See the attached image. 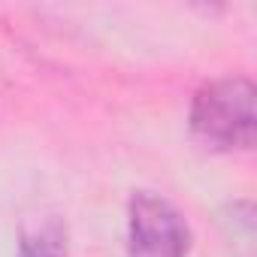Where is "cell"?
<instances>
[{
  "label": "cell",
  "mask_w": 257,
  "mask_h": 257,
  "mask_svg": "<svg viewBox=\"0 0 257 257\" xmlns=\"http://www.w3.org/2000/svg\"><path fill=\"white\" fill-rule=\"evenodd\" d=\"M191 230L179 209L152 191H137L127 209V254L131 257H185Z\"/></svg>",
  "instance_id": "cell-2"
},
{
  "label": "cell",
  "mask_w": 257,
  "mask_h": 257,
  "mask_svg": "<svg viewBox=\"0 0 257 257\" xmlns=\"http://www.w3.org/2000/svg\"><path fill=\"white\" fill-rule=\"evenodd\" d=\"M191 134L218 152L254 146V82L224 76L203 85L191 103Z\"/></svg>",
  "instance_id": "cell-1"
},
{
  "label": "cell",
  "mask_w": 257,
  "mask_h": 257,
  "mask_svg": "<svg viewBox=\"0 0 257 257\" xmlns=\"http://www.w3.org/2000/svg\"><path fill=\"white\" fill-rule=\"evenodd\" d=\"M19 257H67V227L58 218H49L37 230L22 233Z\"/></svg>",
  "instance_id": "cell-3"
}]
</instances>
